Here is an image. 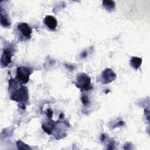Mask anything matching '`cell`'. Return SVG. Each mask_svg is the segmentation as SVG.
Wrapping results in <instances>:
<instances>
[{
    "label": "cell",
    "mask_w": 150,
    "mask_h": 150,
    "mask_svg": "<svg viewBox=\"0 0 150 150\" xmlns=\"http://www.w3.org/2000/svg\"><path fill=\"white\" fill-rule=\"evenodd\" d=\"M44 23L51 30H54L57 26V21L56 19L54 16L50 15H47L45 17Z\"/></svg>",
    "instance_id": "cell-7"
},
{
    "label": "cell",
    "mask_w": 150,
    "mask_h": 150,
    "mask_svg": "<svg viewBox=\"0 0 150 150\" xmlns=\"http://www.w3.org/2000/svg\"><path fill=\"white\" fill-rule=\"evenodd\" d=\"M74 84L81 92L87 91L92 88V86L91 85V79L86 73H80L77 74Z\"/></svg>",
    "instance_id": "cell-2"
},
{
    "label": "cell",
    "mask_w": 150,
    "mask_h": 150,
    "mask_svg": "<svg viewBox=\"0 0 150 150\" xmlns=\"http://www.w3.org/2000/svg\"><path fill=\"white\" fill-rule=\"evenodd\" d=\"M81 100L84 105V106H87L88 105L89 103H90V101H89V98H88V97L87 96V95L85 94H82L81 97Z\"/></svg>",
    "instance_id": "cell-13"
},
{
    "label": "cell",
    "mask_w": 150,
    "mask_h": 150,
    "mask_svg": "<svg viewBox=\"0 0 150 150\" xmlns=\"http://www.w3.org/2000/svg\"><path fill=\"white\" fill-rule=\"evenodd\" d=\"M65 66L68 69V70H69V71H73L74 69V67L72 65H68L67 64H66Z\"/></svg>",
    "instance_id": "cell-17"
},
{
    "label": "cell",
    "mask_w": 150,
    "mask_h": 150,
    "mask_svg": "<svg viewBox=\"0 0 150 150\" xmlns=\"http://www.w3.org/2000/svg\"><path fill=\"white\" fill-rule=\"evenodd\" d=\"M142 64V59L138 57L133 56L130 60L131 66L135 70H138Z\"/></svg>",
    "instance_id": "cell-9"
},
{
    "label": "cell",
    "mask_w": 150,
    "mask_h": 150,
    "mask_svg": "<svg viewBox=\"0 0 150 150\" xmlns=\"http://www.w3.org/2000/svg\"><path fill=\"white\" fill-rule=\"evenodd\" d=\"M46 115H47V117L49 120H52V116H53V111H52V110L50 109V108L47 109V112H46Z\"/></svg>",
    "instance_id": "cell-14"
},
{
    "label": "cell",
    "mask_w": 150,
    "mask_h": 150,
    "mask_svg": "<svg viewBox=\"0 0 150 150\" xmlns=\"http://www.w3.org/2000/svg\"><path fill=\"white\" fill-rule=\"evenodd\" d=\"M106 138H107V136H106V135H105V134H102V135H101V138H100V139H101V141L103 142V141H105V140Z\"/></svg>",
    "instance_id": "cell-20"
},
{
    "label": "cell",
    "mask_w": 150,
    "mask_h": 150,
    "mask_svg": "<svg viewBox=\"0 0 150 150\" xmlns=\"http://www.w3.org/2000/svg\"><path fill=\"white\" fill-rule=\"evenodd\" d=\"M117 78V74L114 73V71L110 68H107L105 69L101 76V81L103 84H107L111 83Z\"/></svg>",
    "instance_id": "cell-4"
},
{
    "label": "cell",
    "mask_w": 150,
    "mask_h": 150,
    "mask_svg": "<svg viewBox=\"0 0 150 150\" xmlns=\"http://www.w3.org/2000/svg\"><path fill=\"white\" fill-rule=\"evenodd\" d=\"M125 124L124 122L123 121H120L119 122H118V123L115 124L114 125V127H122Z\"/></svg>",
    "instance_id": "cell-15"
},
{
    "label": "cell",
    "mask_w": 150,
    "mask_h": 150,
    "mask_svg": "<svg viewBox=\"0 0 150 150\" xmlns=\"http://www.w3.org/2000/svg\"><path fill=\"white\" fill-rule=\"evenodd\" d=\"M87 55H88L87 52L86 50H84V51H83V52L81 53V54H80V57H81V58H83V59H84V58H86V57L87 56Z\"/></svg>",
    "instance_id": "cell-16"
},
{
    "label": "cell",
    "mask_w": 150,
    "mask_h": 150,
    "mask_svg": "<svg viewBox=\"0 0 150 150\" xmlns=\"http://www.w3.org/2000/svg\"><path fill=\"white\" fill-rule=\"evenodd\" d=\"M131 146H132V144H131V143H127V144L124 145V149H131Z\"/></svg>",
    "instance_id": "cell-18"
},
{
    "label": "cell",
    "mask_w": 150,
    "mask_h": 150,
    "mask_svg": "<svg viewBox=\"0 0 150 150\" xmlns=\"http://www.w3.org/2000/svg\"><path fill=\"white\" fill-rule=\"evenodd\" d=\"M64 117V114L62 113V112H61V113L60 114V115H59V120H62V119H63Z\"/></svg>",
    "instance_id": "cell-21"
},
{
    "label": "cell",
    "mask_w": 150,
    "mask_h": 150,
    "mask_svg": "<svg viewBox=\"0 0 150 150\" xmlns=\"http://www.w3.org/2000/svg\"><path fill=\"white\" fill-rule=\"evenodd\" d=\"M17 29L23 38L28 40L30 39L32 30L28 23L25 22L19 23L17 26Z\"/></svg>",
    "instance_id": "cell-6"
},
{
    "label": "cell",
    "mask_w": 150,
    "mask_h": 150,
    "mask_svg": "<svg viewBox=\"0 0 150 150\" xmlns=\"http://www.w3.org/2000/svg\"><path fill=\"white\" fill-rule=\"evenodd\" d=\"M1 24L4 28H8L11 26V22L9 18L1 11Z\"/></svg>",
    "instance_id": "cell-11"
},
{
    "label": "cell",
    "mask_w": 150,
    "mask_h": 150,
    "mask_svg": "<svg viewBox=\"0 0 150 150\" xmlns=\"http://www.w3.org/2000/svg\"><path fill=\"white\" fill-rule=\"evenodd\" d=\"M13 55V50L11 47L4 49L1 59V64L3 67L8 66L11 63V58Z\"/></svg>",
    "instance_id": "cell-5"
},
{
    "label": "cell",
    "mask_w": 150,
    "mask_h": 150,
    "mask_svg": "<svg viewBox=\"0 0 150 150\" xmlns=\"http://www.w3.org/2000/svg\"><path fill=\"white\" fill-rule=\"evenodd\" d=\"M16 145L18 148L19 149H31V148H30L28 145L25 144L21 140H18L16 142Z\"/></svg>",
    "instance_id": "cell-12"
},
{
    "label": "cell",
    "mask_w": 150,
    "mask_h": 150,
    "mask_svg": "<svg viewBox=\"0 0 150 150\" xmlns=\"http://www.w3.org/2000/svg\"><path fill=\"white\" fill-rule=\"evenodd\" d=\"M55 123L54 121H53L51 120H49V121L47 122V124H43L42 125V128L43 129V131L48 134L49 135L52 134V132L53 131V129L54 128Z\"/></svg>",
    "instance_id": "cell-8"
},
{
    "label": "cell",
    "mask_w": 150,
    "mask_h": 150,
    "mask_svg": "<svg viewBox=\"0 0 150 150\" xmlns=\"http://www.w3.org/2000/svg\"><path fill=\"white\" fill-rule=\"evenodd\" d=\"M8 89L10 93L11 100L19 104H25L29 100L28 88L23 86L16 79H11L9 80Z\"/></svg>",
    "instance_id": "cell-1"
},
{
    "label": "cell",
    "mask_w": 150,
    "mask_h": 150,
    "mask_svg": "<svg viewBox=\"0 0 150 150\" xmlns=\"http://www.w3.org/2000/svg\"><path fill=\"white\" fill-rule=\"evenodd\" d=\"M103 6L108 11H112L115 7V3L114 1L104 0L102 2Z\"/></svg>",
    "instance_id": "cell-10"
},
{
    "label": "cell",
    "mask_w": 150,
    "mask_h": 150,
    "mask_svg": "<svg viewBox=\"0 0 150 150\" xmlns=\"http://www.w3.org/2000/svg\"><path fill=\"white\" fill-rule=\"evenodd\" d=\"M114 141H111L109 144H108V147L107 148L108 149H114Z\"/></svg>",
    "instance_id": "cell-19"
},
{
    "label": "cell",
    "mask_w": 150,
    "mask_h": 150,
    "mask_svg": "<svg viewBox=\"0 0 150 150\" xmlns=\"http://www.w3.org/2000/svg\"><path fill=\"white\" fill-rule=\"evenodd\" d=\"M33 73V70L26 66H20L16 69V79L22 84H26L29 80L30 74Z\"/></svg>",
    "instance_id": "cell-3"
}]
</instances>
